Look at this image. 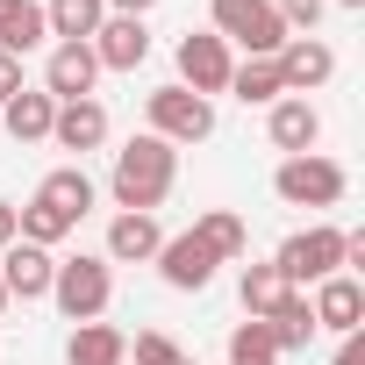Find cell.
<instances>
[{
	"label": "cell",
	"mask_w": 365,
	"mask_h": 365,
	"mask_svg": "<svg viewBox=\"0 0 365 365\" xmlns=\"http://www.w3.org/2000/svg\"><path fill=\"white\" fill-rule=\"evenodd\" d=\"M172 179H179V150L165 143V136H129L122 150H115V172H108V194H115V208L122 215H150L165 194H172Z\"/></svg>",
	"instance_id": "obj_1"
},
{
	"label": "cell",
	"mask_w": 365,
	"mask_h": 365,
	"mask_svg": "<svg viewBox=\"0 0 365 365\" xmlns=\"http://www.w3.org/2000/svg\"><path fill=\"white\" fill-rule=\"evenodd\" d=\"M51 301L72 315V322H101L108 315V301H115V272H108V258H65L58 272H51Z\"/></svg>",
	"instance_id": "obj_2"
},
{
	"label": "cell",
	"mask_w": 365,
	"mask_h": 365,
	"mask_svg": "<svg viewBox=\"0 0 365 365\" xmlns=\"http://www.w3.org/2000/svg\"><path fill=\"white\" fill-rule=\"evenodd\" d=\"M208 15H215V36L244 43L251 58H279L287 43V22L272 15V0H208Z\"/></svg>",
	"instance_id": "obj_3"
},
{
	"label": "cell",
	"mask_w": 365,
	"mask_h": 365,
	"mask_svg": "<svg viewBox=\"0 0 365 365\" xmlns=\"http://www.w3.org/2000/svg\"><path fill=\"white\" fill-rule=\"evenodd\" d=\"M143 115H150V136H165L172 150L215 136V101H201V93H187V86H158V93L143 101Z\"/></svg>",
	"instance_id": "obj_4"
},
{
	"label": "cell",
	"mask_w": 365,
	"mask_h": 365,
	"mask_svg": "<svg viewBox=\"0 0 365 365\" xmlns=\"http://www.w3.org/2000/svg\"><path fill=\"white\" fill-rule=\"evenodd\" d=\"M272 187H279V201H287V208H336L351 179H344V165H336V158L301 150V158H287V165L272 172Z\"/></svg>",
	"instance_id": "obj_5"
},
{
	"label": "cell",
	"mask_w": 365,
	"mask_h": 365,
	"mask_svg": "<svg viewBox=\"0 0 365 365\" xmlns=\"http://www.w3.org/2000/svg\"><path fill=\"white\" fill-rule=\"evenodd\" d=\"M172 58H179V86L201 93V101H215V93L230 86V72H237V58H230V43H222L215 29H208V36H194V29H187Z\"/></svg>",
	"instance_id": "obj_6"
},
{
	"label": "cell",
	"mask_w": 365,
	"mask_h": 365,
	"mask_svg": "<svg viewBox=\"0 0 365 365\" xmlns=\"http://www.w3.org/2000/svg\"><path fill=\"white\" fill-rule=\"evenodd\" d=\"M272 265H279L287 279H329V272H344V230H329V222H315V230H301V237H287Z\"/></svg>",
	"instance_id": "obj_7"
},
{
	"label": "cell",
	"mask_w": 365,
	"mask_h": 365,
	"mask_svg": "<svg viewBox=\"0 0 365 365\" xmlns=\"http://www.w3.org/2000/svg\"><path fill=\"white\" fill-rule=\"evenodd\" d=\"M272 65H279V86H287V93H301V101H308L315 86H329V79H336V51H329L322 36H287Z\"/></svg>",
	"instance_id": "obj_8"
},
{
	"label": "cell",
	"mask_w": 365,
	"mask_h": 365,
	"mask_svg": "<svg viewBox=\"0 0 365 365\" xmlns=\"http://www.w3.org/2000/svg\"><path fill=\"white\" fill-rule=\"evenodd\" d=\"M215 265H222V258H215V251H208L194 230L158 244V272H165V287H179V294H201V287L215 279Z\"/></svg>",
	"instance_id": "obj_9"
},
{
	"label": "cell",
	"mask_w": 365,
	"mask_h": 365,
	"mask_svg": "<svg viewBox=\"0 0 365 365\" xmlns=\"http://www.w3.org/2000/svg\"><path fill=\"white\" fill-rule=\"evenodd\" d=\"M93 79H101L93 43H58L51 65H43V93L51 101H93Z\"/></svg>",
	"instance_id": "obj_10"
},
{
	"label": "cell",
	"mask_w": 365,
	"mask_h": 365,
	"mask_svg": "<svg viewBox=\"0 0 365 365\" xmlns=\"http://www.w3.org/2000/svg\"><path fill=\"white\" fill-rule=\"evenodd\" d=\"M308 315H315V329H336V336H351V329L365 322V287H358L351 272H329V279H315V301H308Z\"/></svg>",
	"instance_id": "obj_11"
},
{
	"label": "cell",
	"mask_w": 365,
	"mask_h": 365,
	"mask_svg": "<svg viewBox=\"0 0 365 365\" xmlns=\"http://www.w3.org/2000/svg\"><path fill=\"white\" fill-rule=\"evenodd\" d=\"M51 272H58V258L36 251V244H22V237L0 251V287H8V301H43L51 294Z\"/></svg>",
	"instance_id": "obj_12"
},
{
	"label": "cell",
	"mask_w": 365,
	"mask_h": 365,
	"mask_svg": "<svg viewBox=\"0 0 365 365\" xmlns=\"http://www.w3.org/2000/svg\"><path fill=\"white\" fill-rule=\"evenodd\" d=\"M93 58H101V72H136V65L150 58V29H143L136 15H108V22L93 29Z\"/></svg>",
	"instance_id": "obj_13"
},
{
	"label": "cell",
	"mask_w": 365,
	"mask_h": 365,
	"mask_svg": "<svg viewBox=\"0 0 365 365\" xmlns=\"http://www.w3.org/2000/svg\"><path fill=\"white\" fill-rule=\"evenodd\" d=\"M272 143L287 150V158H301V150H315L322 143V115H315V101H301V93H287V101H272Z\"/></svg>",
	"instance_id": "obj_14"
},
{
	"label": "cell",
	"mask_w": 365,
	"mask_h": 365,
	"mask_svg": "<svg viewBox=\"0 0 365 365\" xmlns=\"http://www.w3.org/2000/svg\"><path fill=\"white\" fill-rule=\"evenodd\" d=\"M51 143H65V150H101V143H108V108H101V101H58Z\"/></svg>",
	"instance_id": "obj_15"
},
{
	"label": "cell",
	"mask_w": 365,
	"mask_h": 365,
	"mask_svg": "<svg viewBox=\"0 0 365 365\" xmlns=\"http://www.w3.org/2000/svg\"><path fill=\"white\" fill-rule=\"evenodd\" d=\"M158 244H165L158 215H115L108 222V265H143V258H158Z\"/></svg>",
	"instance_id": "obj_16"
},
{
	"label": "cell",
	"mask_w": 365,
	"mask_h": 365,
	"mask_svg": "<svg viewBox=\"0 0 365 365\" xmlns=\"http://www.w3.org/2000/svg\"><path fill=\"white\" fill-rule=\"evenodd\" d=\"M93 194H101V187H93V179H86L79 165H58V172L43 179V187H36V201H43V208H58L72 230H79V215L93 208Z\"/></svg>",
	"instance_id": "obj_17"
},
{
	"label": "cell",
	"mask_w": 365,
	"mask_h": 365,
	"mask_svg": "<svg viewBox=\"0 0 365 365\" xmlns=\"http://www.w3.org/2000/svg\"><path fill=\"white\" fill-rule=\"evenodd\" d=\"M43 36H51V22H43L36 0H0V51L8 58H29Z\"/></svg>",
	"instance_id": "obj_18"
},
{
	"label": "cell",
	"mask_w": 365,
	"mask_h": 365,
	"mask_svg": "<svg viewBox=\"0 0 365 365\" xmlns=\"http://www.w3.org/2000/svg\"><path fill=\"white\" fill-rule=\"evenodd\" d=\"M0 115H8V136H15V143H43V136H51V122H58V101H51L43 86H22Z\"/></svg>",
	"instance_id": "obj_19"
},
{
	"label": "cell",
	"mask_w": 365,
	"mask_h": 365,
	"mask_svg": "<svg viewBox=\"0 0 365 365\" xmlns=\"http://www.w3.org/2000/svg\"><path fill=\"white\" fill-rule=\"evenodd\" d=\"M122 358H129V336L115 322H79L65 344V365H122Z\"/></svg>",
	"instance_id": "obj_20"
},
{
	"label": "cell",
	"mask_w": 365,
	"mask_h": 365,
	"mask_svg": "<svg viewBox=\"0 0 365 365\" xmlns=\"http://www.w3.org/2000/svg\"><path fill=\"white\" fill-rule=\"evenodd\" d=\"M43 22H51L58 43H93V29L108 22V8H101V0H51Z\"/></svg>",
	"instance_id": "obj_21"
},
{
	"label": "cell",
	"mask_w": 365,
	"mask_h": 365,
	"mask_svg": "<svg viewBox=\"0 0 365 365\" xmlns=\"http://www.w3.org/2000/svg\"><path fill=\"white\" fill-rule=\"evenodd\" d=\"M222 93H237L244 108H272V101H287V86H279V65H272V58H251V65H237Z\"/></svg>",
	"instance_id": "obj_22"
},
{
	"label": "cell",
	"mask_w": 365,
	"mask_h": 365,
	"mask_svg": "<svg viewBox=\"0 0 365 365\" xmlns=\"http://www.w3.org/2000/svg\"><path fill=\"white\" fill-rule=\"evenodd\" d=\"M194 237H201V244H208V251H215L222 265L251 251V230H244V215H230V208H208V215L194 222Z\"/></svg>",
	"instance_id": "obj_23"
},
{
	"label": "cell",
	"mask_w": 365,
	"mask_h": 365,
	"mask_svg": "<svg viewBox=\"0 0 365 365\" xmlns=\"http://www.w3.org/2000/svg\"><path fill=\"white\" fill-rule=\"evenodd\" d=\"M287 294H294V279H287L279 265H244V315H251V322H265Z\"/></svg>",
	"instance_id": "obj_24"
},
{
	"label": "cell",
	"mask_w": 365,
	"mask_h": 365,
	"mask_svg": "<svg viewBox=\"0 0 365 365\" xmlns=\"http://www.w3.org/2000/svg\"><path fill=\"white\" fill-rule=\"evenodd\" d=\"M265 329H272V344L279 351H308V336H315V315H308V294H287L272 315H265Z\"/></svg>",
	"instance_id": "obj_25"
},
{
	"label": "cell",
	"mask_w": 365,
	"mask_h": 365,
	"mask_svg": "<svg viewBox=\"0 0 365 365\" xmlns=\"http://www.w3.org/2000/svg\"><path fill=\"white\" fill-rule=\"evenodd\" d=\"M15 237H22V244H36V251H51V244H65V237H72V222H65L58 208L29 201V208H15Z\"/></svg>",
	"instance_id": "obj_26"
},
{
	"label": "cell",
	"mask_w": 365,
	"mask_h": 365,
	"mask_svg": "<svg viewBox=\"0 0 365 365\" xmlns=\"http://www.w3.org/2000/svg\"><path fill=\"white\" fill-rule=\"evenodd\" d=\"M230 365H279V344L265 322H237L230 329Z\"/></svg>",
	"instance_id": "obj_27"
},
{
	"label": "cell",
	"mask_w": 365,
	"mask_h": 365,
	"mask_svg": "<svg viewBox=\"0 0 365 365\" xmlns=\"http://www.w3.org/2000/svg\"><path fill=\"white\" fill-rule=\"evenodd\" d=\"M129 358H136V365H201V358H187V351H179L165 329H143V336L129 344Z\"/></svg>",
	"instance_id": "obj_28"
},
{
	"label": "cell",
	"mask_w": 365,
	"mask_h": 365,
	"mask_svg": "<svg viewBox=\"0 0 365 365\" xmlns=\"http://www.w3.org/2000/svg\"><path fill=\"white\" fill-rule=\"evenodd\" d=\"M272 15L287 22V36L301 29V36H315V22H322V0H272Z\"/></svg>",
	"instance_id": "obj_29"
},
{
	"label": "cell",
	"mask_w": 365,
	"mask_h": 365,
	"mask_svg": "<svg viewBox=\"0 0 365 365\" xmlns=\"http://www.w3.org/2000/svg\"><path fill=\"white\" fill-rule=\"evenodd\" d=\"M22 93V58H8V51H0V108H8Z\"/></svg>",
	"instance_id": "obj_30"
},
{
	"label": "cell",
	"mask_w": 365,
	"mask_h": 365,
	"mask_svg": "<svg viewBox=\"0 0 365 365\" xmlns=\"http://www.w3.org/2000/svg\"><path fill=\"white\" fill-rule=\"evenodd\" d=\"M336 365H365V329H351V336L336 344Z\"/></svg>",
	"instance_id": "obj_31"
},
{
	"label": "cell",
	"mask_w": 365,
	"mask_h": 365,
	"mask_svg": "<svg viewBox=\"0 0 365 365\" xmlns=\"http://www.w3.org/2000/svg\"><path fill=\"white\" fill-rule=\"evenodd\" d=\"M101 8H108V15H136V22H143V15L158 8V0H101Z\"/></svg>",
	"instance_id": "obj_32"
},
{
	"label": "cell",
	"mask_w": 365,
	"mask_h": 365,
	"mask_svg": "<svg viewBox=\"0 0 365 365\" xmlns=\"http://www.w3.org/2000/svg\"><path fill=\"white\" fill-rule=\"evenodd\" d=\"M8 244H15V208L0 201V251H8Z\"/></svg>",
	"instance_id": "obj_33"
},
{
	"label": "cell",
	"mask_w": 365,
	"mask_h": 365,
	"mask_svg": "<svg viewBox=\"0 0 365 365\" xmlns=\"http://www.w3.org/2000/svg\"><path fill=\"white\" fill-rule=\"evenodd\" d=\"M336 8H365V0H336Z\"/></svg>",
	"instance_id": "obj_34"
},
{
	"label": "cell",
	"mask_w": 365,
	"mask_h": 365,
	"mask_svg": "<svg viewBox=\"0 0 365 365\" xmlns=\"http://www.w3.org/2000/svg\"><path fill=\"white\" fill-rule=\"evenodd\" d=\"M0 308H8V287H0Z\"/></svg>",
	"instance_id": "obj_35"
}]
</instances>
